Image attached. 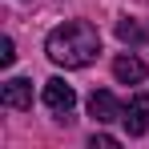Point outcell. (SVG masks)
Segmentation results:
<instances>
[{"label": "cell", "instance_id": "6da1fadb", "mask_svg": "<svg viewBox=\"0 0 149 149\" xmlns=\"http://www.w3.org/2000/svg\"><path fill=\"white\" fill-rule=\"evenodd\" d=\"M45 52H49L52 65H61V69H85V65L97 61V52H101V32L89 20H69V24H61V28L49 32Z\"/></svg>", "mask_w": 149, "mask_h": 149}, {"label": "cell", "instance_id": "7a4b0ae2", "mask_svg": "<svg viewBox=\"0 0 149 149\" xmlns=\"http://www.w3.org/2000/svg\"><path fill=\"white\" fill-rule=\"evenodd\" d=\"M121 125L129 129V137H141V133H149V93H137V97H129Z\"/></svg>", "mask_w": 149, "mask_h": 149}, {"label": "cell", "instance_id": "3957f363", "mask_svg": "<svg viewBox=\"0 0 149 149\" xmlns=\"http://www.w3.org/2000/svg\"><path fill=\"white\" fill-rule=\"evenodd\" d=\"M45 105H49L52 113H73V105H77V93H73V85H65L61 77H52V81H45Z\"/></svg>", "mask_w": 149, "mask_h": 149}, {"label": "cell", "instance_id": "277c9868", "mask_svg": "<svg viewBox=\"0 0 149 149\" xmlns=\"http://www.w3.org/2000/svg\"><path fill=\"white\" fill-rule=\"evenodd\" d=\"M89 117H97V121H121L125 117V105L109 89H93V97H89Z\"/></svg>", "mask_w": 149, "mask_h": 149}, {"label": "cell", "instance_id": "5b68a950", "mask_svg": "<svg viewBox=\"0 0 149 149\" xmlns=\"http://www.w3.org/2000/svg\"><path fill=\"white\" fill-rule=\"evenodd\" d=\"M0 101H4V109H32V81L12 77V81L0 89Z\"/></svg>", "mask_w": 149, "mask_h": 149}, {"label": "cell", "instance_id": "8992f818", "mask_svg": "<svg viewBox=\"0 0 149 149\" xmlns=\"http://www.w3.org/2000/svg\"><path fill=\"white\" fill-rule=\"evenodd\" d=\"M113 77H117L121 85H141V81H145V65H141L137 56L121 52V56L113 61Z\"/></svg>", "mask_w": 149, "mask_h": 149}, {"label": "cell", "instance_id": "52a82bcc", "mask_svg": "<svg viewBox=\"0 0 149 149\" xmlns=\"http://www.w3.org/2000/svg\"><path fill=\"white\" fill-rule=\"evenodd\" d=\"M117 36H121V40H141V28L133 24V20H121V24H117Z\"/></svg>", "mask_w": 149, "mask_h": 149}, {"label": "cell", "instance_id": "ba28073f", "mask_svg": "<svg viewBox=\"0 0 149 149\" xmlns=\"http://www.w3.org/2000/svg\"><path fill=\"white\" fill-rule=\"evenodd\" d=\"M16 61V49H12V36H4L0 40V65H12Z\"/></svg>", "mask_w": 149, "mask_h": 149}, {"label": "cell", "instance_id": "9c48e42d", "mask_svg": "<svg viewBox=\"0 0 149 149\" xmlns=\"http://www.w3.org/2000/svg\"><path fill=\"white\" fill-rule=\"evenodd\" d=\"M117 145V137H109V133H93V149H113Z\"/></svg>", "mask_w": 149, "mask_h": 149}]
</instances>
